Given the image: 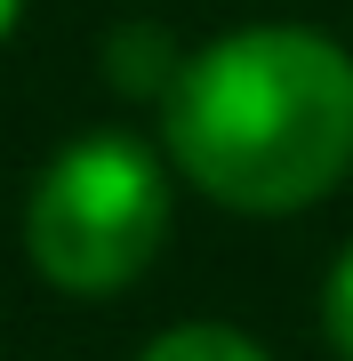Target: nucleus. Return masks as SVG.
<instances>
[{
    "label": "nucleus",
    "mask_w": 353,
    "mask_h": 361,
    "mask_svg": "<svg viewBox=\"0 0 353 361\" xmlns=\"http://www.w3.org/2000/svg\"><path fill=\"white\" fill-rule=\"evenodd\" d=\"M161 137L193 193L289 217L353 169V56L305 25H249L193 49L161 97Z\"/></svg>",
    "instance_id": "nucleus-1"
},
{
    "label": "nucleus",
    "mask_w": 353,
    "mask_h": 361,
    "mask_svg": "<svg viewBox=\"0 0 353 361\" xmlns=\"http://www.w3.org/2000/svg\"><path fill=\"white\" fill-rule=\"evenodd\" d=\"M169 241V177L137 137H73L25 201V257L65 297L129 289Z\"/></svg>",
    "instance_id": "nucleus-2"
},
{
    "label": "nucleus",
    "mask_w": 353,
    "mask_h": 361,
    "mask_svg": "<svg viewBox=\"0 0 353 361\" xmlns=\"http://www.w3.org/2000/svg\"><path fill=\"white\" fill-rule=\"evenodd\" d=\"M113 89H129V97H169V80L185 56H169V40H161L153 25H129V32H113Z\"/></svg>",
    "instance_id": "nucleus-3"
},
{
    "label": "nucleus",
    "mask_w": 353,
    "mask_h": 361,
    "mask_svg": "<svg viewBox=\"0 0 353 361\" xmlns=\"http://www.w3.org/2000/svg\"><path fill=\"white\" fill-rule=\"evenodd\" d=\"M137 361H265V345L225 322H185V329H161Z\"/></svg>",
    "instance_id": "nucleus-4"
},
{
    "label": "nucleus",
    "mask_w": 353,
    "mask_h": 361,
    "mask_svg": "<svg viewBox=\"0 0 353 361\" xmlns=\"http://www.w3.org/2000/svg\"><path fill=\"white\" fill-rule=\"evenodd\" d=\"M321 329H329V345H337V361H353V249L329 265V289H321Z\"/></svg>",
    "instance_id": "nucleus-5"
},
{
    "label": "nucleus",
    "mask_w": 353,
    "mask_h": 361,
    "mask_svg": "<svg viewBox=\"0 0 353 361\" xmlns=\"http://www.w3.org/2000/svg\"><path fill=\"white\" fill-rule=\"evenodd\" d=\"M16 16H25V0H0V40L16 32Z\"/></svg>",
    "instance_id": "nucleus-6"
}]
</instances>
